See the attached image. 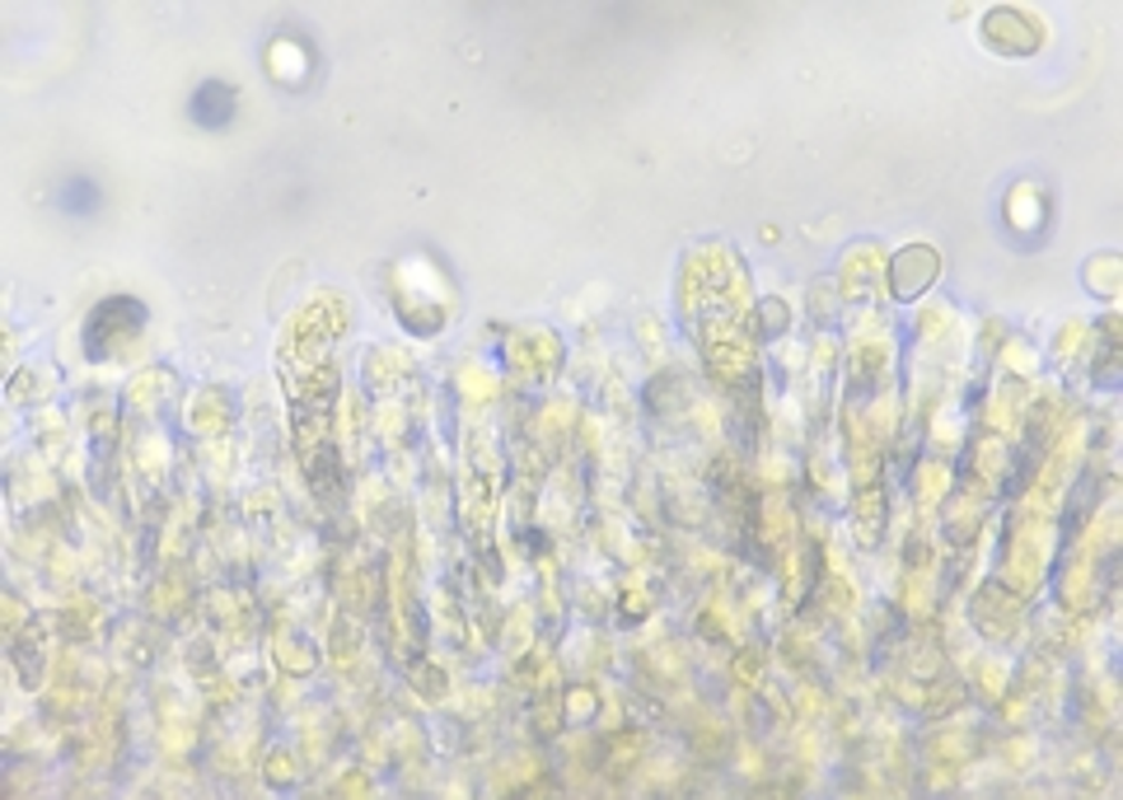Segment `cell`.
<instances>
[{"mask_svg": "<svg viewBox=\"0 0 1123 800\" xmlns=\"http://www.w3.org/2000/svg\"><path fill=\"white\" fill-rule=\"evenodd\" d=\"M235 84H225V80H207L192 94V103H188V113H192V122L197 127H207V131H220L225 122L235 118Z\"/></svg>", "mask_w": 1123, "mask_h": 800, "instance_id": "obj_1", "label": "cell"}, {"mask_svg": "<svg viewBox=\"0 0 1123 800\" xmlns=\"http://www.w3.org/2000/svg\"><path fill=\"white\" fill-rule=\"evenodd\" d=\"M61 211H71V216H95L99 211V202H103V192L89 183V178H66V188H61Z\"/></svg>", "mask_w": 1123, "mask_h": 800, "instance_id": "obj_2", "label": "cell"}]
</instances>
